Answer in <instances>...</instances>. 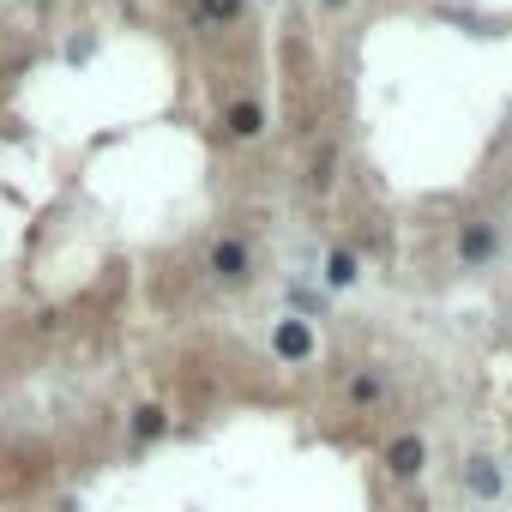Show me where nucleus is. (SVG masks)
<instances>
[{"mask_svg":"<svg viewBox=\"0 0 512 512\" xmlns=\"http://www.w3.org/2000/svg\"><path fill=\"white\" fill-rule=\"evenodd\" d=\"M272 350H278L284 362H308V356H314V326H308V320H278Z\"/></svg>","mask_w":512,"mask_h":512,"instance_id":"1","label":"nucleus"},{"mask_svg":"<svg viewBox=\"0 0 512 512\" xmlns=\"http://www.w3.org/2000/svg\"><path fill=\"white\" fill-rule=\"evenodd\" d=\"M494 247H500L494 223H464V229H458V260H464V266H482V260H494Z\"/></svg>","mask_w":512,"mask_h":512,"instance_id":"2","label":"nucleus"},{"mask_svg":"<svg viewBox=\"0 0 512 512\" xmlns=\"http://www.w3.org/2000/svg\"><path fill=\"white\" fill-rule=\"evenodd\" d=\"M386 464H392V476H422V464H428V446L416 440V434H398L392 446H386Z\"/></svg>","mask_w":512,"mask_h":512,"instance_id":"3","label":"nucleus"},{"mask_svg":"<svg viewBox=\"0 0 512 512\" xmlns=\"http://www.w3.org/2000/svg\"><path fill=\"white\" fill-rule=\"evenodd\" d=\"M211 272H217L223 284L247 278V247H241V241H217V247H211Z\"/></svg>","mask_w":512,"mask_h":512,"instance_id":"4","label":"nucleus"},{"mask_svg":"<svg viewBox=\"0 0 512 512\" xmlns=\"http://www.w3.org/2000/svg\"><path fill=\"white\" fill-rule=\"evenodd\" d=\"M464 476H470V488H476L482 500H494V494H500V470H494V458H470V464H464Z\"/></svg>","mask_w":512,"mask_h":512,"instance_id":"5","label":"nucleus"},{"mask_svg":"<svg viewBox=\"0 0 512 512\" xmlns=\"http://www.w3.org/2000/svg\"><path fill=\"white\" fill-rule=\"evenodd\" d=\"M260 127H266L260 103H235V109H229V133H235V139H253V133H260Z\"/></svg>","mask_w":512,"mask_h":512,"instance_id":"6","label":"nucleus"},{"mask_svg":"<svg viewBox=\"0 0 512 512\" xmlns=\"http://www.w3.org/2000/svg\"><path fill=\"white\" fill-rule=\"evenodd\" d=\"M133 434H139V440H157V434H169V416H163L157 404H139V410H133Z\"/></svg>","mask_w":512,"mask_h":512,"instance_id":"7","label":"nucleus"},{"mask_svg":"<svg viewBox=\"0 0 512 512\" xmlns=\"http://www.w3.org/2000/svg\"><path fill=\"white\" fill-rule=\"evenodd\" d=\"M326 284H332V290H350V284H356V253H344V247L332 253V260H326Z\"/></svg>","mask_w":512,"mask_h":512,"instance_id":"8","label":"nucleus"},{"mask_svg":"<svg viewBox=\"0 0 512 512\" xmlns=\"http://www.w3.org/2000/svg\"><path fill=\"white\" fill-rule=\"evenodd\" d=\"M380 392H386V380H380V374H368V368L350 380V398H356V404H380Z\"/></svg>","mask_w":512,"mask_h":512,"instance_id":"9","label":"nucleus"},{"mask_svg":"<svg viewBox=\"0 0 512 512\" xmlns=\"http://www.w3.org/2000/svg\"><path fill=\"white\" fill-rule=\"evenodd\" d=\"M199 13H205V19H217V25H229V19L241 13V0H199Z\"/></svg>","mask_w":512,"mask_h":512,"instance_id":"10","label":"nucleus"},{"mask_svg":"<svg viewBox=\"0 0 512 512\" xmlns=\"http://www.w3.org/2000/svg\"><path fill=\"white\" fill-rule=\"evenodd\" d=\"M332 163H338V151H320V163H314V193L332 187Z\"/></svg>","mask_w":512,"mask_h":512,"instance_id":"11","label":"nucleus"},{"mask_svg":"<svg viewBox=\"0 0 512 512\" xmlns=\"http://www.w3.org/2000/svg\"><path fill=\"white\" fill-rule=\"evenodd\" d=\"M326 7H344V0H326Z\"/></svg>","mask_w":512,"mask_h":512,"instance_id":"12","label":"nucleus"}]
</instances>
